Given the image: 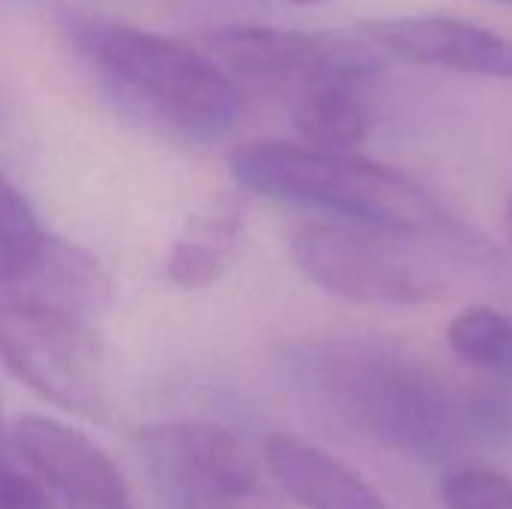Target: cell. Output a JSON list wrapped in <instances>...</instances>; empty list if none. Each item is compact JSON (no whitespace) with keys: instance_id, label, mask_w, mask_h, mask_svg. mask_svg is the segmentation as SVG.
I'll list each match as a JSON object with an SVG mask.
<instances>
[{"instance_id":"1","label":"cell","mask_w":512,"mask_h":509,"mask_svg":"<svg viewBox=\"0 0 512 509\" xmlns=\"http://www.w3.org/2000/svg\"><path fill=\"white\" fill-rule=\"evenodd\" d=\"M297 393L336 426L411 459L447 462L512 435L510 396L462 393L378 339H318L288 357Z\"/></svg>"},{"instance_id":"2","label":"cell","mask_w":512,"mask_h":509,"mask_svg":"<svg viewBox=\"0 0 512 509\" xmlns=\"http://www.w3.org/2000/svg\"><path fill=\"white\" fill-rule=\"evenodd\" d=\"M60 30L102 90L144 120L189 141H216L234 129L240 87L213 54L120 18L78 9L60 15Z\"/></svg>"},{"instance_id":"3","label":"cell","mask_w":512,"mask_h":509,"mask_svg":"<svg viewBox=\"0 0 512 509\" xmlns=\"http://www.w3.org/2000/svg\"><path fill=\"white\" fill-rule=\"evenodd\" d=\"M228 165L234 180L255 195L315 207L336 219L408 237L453 228V219L426 186L354 150L249 141L231 153Z\"/></svg>"},{"instance_id":"4","label":"cell","mask_w":512,"mask_h":509,"mask_svg":"<svg viewBox=\"0 0 512 509\" xmlns=\"http://www.w3.org/2000/svg\"><path fill=\"white\" fill-rule=\"evenodd\" d=\"M0 363L69 414L87 420L108 414L105 360L81 312L42 300H0Z\"/></svg>"},{"instance_id":"5","label":"cell","mask_w":512,"mask_h":509,"mask_svg":"<svg viewBox=\"0 0 512 509\" xmlns=\"http://www.w3.org/2000/svg\"><path fill=\"white\" fill-rule=\"evenodd\" d=\"M207 45L234 84L285 99L327 81H372L384 69L387 57L360 30L336 33L231 24L213 30Z\"/></svg>"},{"instance_id":"6","label":"cell","mask_w":512,"mask_h":509,"mask_svg":"<svg viewBox=\"0 0 512 509\" xmlns=\"http://www.w3.org/2000/svg\"><path fill=\"white\" fill-rule=\"evenodd\" d=\"M408 234L348 219L306 222L291 237L297 270L333 297L363 306H420L441 285L405 249Z\"/></svg>"},{"instance_id":"7","label":"cell","mask_w":512,"mask_h":509,"mask_svg":"<svg viewBox=\"0 0 512 509\" xmlns=\"http://www.w3.org/2000/svg\"><path fill=\"white\" fill-rule=\"evenodd\" d=\"M141 456L177 509H285L258 480L240 441L216 423H159Z\"/></svg>"},{"instance_id":"8","label":"cell","mask_w":512,"mask_h":509,"mask_svg":"<svg viewBox=\"0 0 512 509\" xmlns=\"http://www.w3.org/2000/svg\"><path fill=\"white\" fill-rule=\"evenodd\" d=\"M12 447L63 509H135L117 465L78 429L48 417H24Z\"/></svg>"},{"instance_id":"9","label":"cell","mask_w":512,"mask_h":509,"mask_svg":"<svg viewBox=\"0 0 512 509\" xmlns=\"http://www.w3.org/2000/svg\"><path fill=\"white\" fill-rule=\"evenodd\" d=\"M384 54L414 66L512 81V39L456 15H393L360 24Z\"/></svg>"},{"instance_id":"10","label":"cell","mask_w":512,"mask_h":509,"mask_svg":"<svg viewBox=\"0 0 512 509\" xmlns=\"http://www.w3.org/2000/svg\"><path fill=\"white\" fill-rule=\"evenodd\" d=\"M369 81H327L291 99V123L303 144L357 150L372 132Z\"/></svg>"},{"instance_id":"11","label":"cell","mask_w":512,"mask_h":509,"mask_svg":"<svg viewBox=\"0 0 512 509\" xmlns=\"http://www.w3.org/2000/svg\"><path fill=\"white\" fill-rule=\"evenodd\" d=\"M240 237L243 219L234 207H210L192 216L165 258L171 285L198 291L219 282L240 249Z\"/></svg>"},{"instance_id":"12","label":"cell","mask_w":512,"mask_h":509,"mask_svg":"<svg viewBox=\"0 0 512 509\" xmlns=\"http://www.w3.org/2000/svg\"><path fill=\"white\" fill-rule=\"evenodd\" d=\"M450 351L471 369L512 381V318L492 306H468L447 327Z\"/></svg>"},{"instance_id":"13","label":"cell","mask_w":512,"mask_h":509,"mask_svg":"<svg viewBox=\"0 0 512 509\" xmlns=\"http://www.w3.org/2000/svg\"><path fill=\"white\" fill-rule=\"evenodd\" d=\"M48 237L24 195L0 174V291L9 297L39 264ZM6 300V297H3Z\"/></svg>"},{"instance_id":"14","label":"cell","mask_w":512,"mask_h":509,"mask_svg":"<svg viewBox=\"0 0 512 509\" xmlns=\"http://www.w3.org/2000/svg\"><path fill=\"white\" fill-rule=\"evenodd\" d=\"M441 498L447 509H512V480L489 468H462L444 480Z\"/></svg>"},{"instance_id":"15","label":"cell","mask_w":512,"mask_h":509,"mask_svg":"<svg viewBox=\"0 0 512 509\" xmlns=\"http://www.w3.org/2000/svg\"><path fill=\"white\" fill-rule=\"evenodd\" d=\"M279 3H297V6H312V3H327V0H279Z\"/></svg>"},{"instance_id":"16","label":"cell","mask_w":512,"mask_h":509,"mask_svg":"<svg viewBox=\"0 0 512 509\" xmlns=\"http://www.w3.org/2000/svg\"><path fill=\"white\" fill-rule=\"evenodd\" d=\"M507 231H510V240H512V192H510V201H507Z\"/></svg>"},{"instance_id":"17","label":"cell","mask_w":512,"mask_h":509,"mask_svg":"<svg viewBox=\"0 0 512 509\" xmlns=\"http://www.w3.org/2000/svg\"><path fill=\"white\" fill-rule=\"evenodd\" d=\"M504 3H512V0H504Z\"/></svg>"}]
</instances>
